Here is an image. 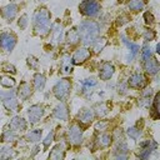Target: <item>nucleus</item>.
<instances>
[{"label":"nucleus","mask_w":160,"mask_h":160,"mask_svg":"<svg viewBox=\"0 0 160 160\" xmlns=\"http://www.w3.org/2000/svg\"><path fill=\"white\" fill-rule=\"evenodd\" d=\"M16 155H18V152L10 146H2L0 149V160L1 159H11V158H15Z\"/></svg>","instance_id":"c756f323"},{"label":"nucleus","mask_w":160,"mask_h":160,"mask_svg":"<svg viewBox=\"0 0 160 160\" xmlns=\"http://www.w3.org/2000/svg\"><path fill=\"white\" fill-rule=\"evenodd\" d=\"M46 85V78L41 72H36L32 78V86L36 91H42Z\"/></svg>","instance_id":"412c9836"},{"label":"nucleus","mask_w":160,"mask_h":160,"mask_svg":"<svg viewBox=\"0 0 160 160\" xmlns=\"http://www.w3.org/2000/svg\"><path fill=\"white\" fill-rule=\"evenodd\" d=\"M1 69H2V71H5V72H9V74H16V68L12 65V64H10V62H4L2 65H1Z\"/></svg>","instance_id":"a19ab883"},{"label":"nucleus","mask_w":160,"mask_h":160,"mask_svg":"<svg viewBox=\"0 0 160 160\" xmlns=\"http://www.w3.org/2000/svg\"><path fill=\"white\" fill-rule=\"evenodd\" d=\"M15 84H16V81L12 76H10V75H1L0 76V85L5 89H12L15 86Z\"/></svg>","instance_id":"cd10ccee"},{"label":"nucleus","mask_w":160,"mask_h":160,"mask_svg":"<svg viewBox=\"0 0 160 160\" xmlns=\"http://www.w3.org/2000/svg\"><path fill=\"white\" fill-rule=\"evenodd\" d=\"M152 152H154V151H151V150H149V149H142V148H140V150L138 151L136 156L140 158V159H150L151 155H152Z\"/></svg>","instance_id":"58836bf2"},{"label":"nucleus","mask_w":160,"mask_h":160,"mask_svg":"<svg viewBox=\"0 0 160 160\" xmlns=\"http://www.w3.org/2000/svg\"><path fill=\"white\" fill-rule=\"evenodd\" d=\"M9 129H11L15 132H22L28 129V122L24 118L16 115L9 121Z\"/></svg>","instance_id":"4468645a"},{"label":"nucleus","mask_w":160,"mask_h":160,"mask_svg":"<svg viewBox=\"0 0 160 160\" xmlns=\"http://www.w3.org/2000/svg\"><path fill=\"white\" fill-rule=\"evenodd\" d=\"M112 139H114V136L110 132H102L96 138L95 144L99 149H106L112 144Z\"/></svg>","instance_id":"a211bd4d"},{"label":"nucleus","mask_w":160,"mask_h":160,"mask_svg":"<svg viewBox=\"0 0 160 160\" xmlns=\"http://www.w3.org/2000/svg\"><path fill=\"white\" fill-rule=\"evenodd\" d=\"M79 11L88 18H96L101 12V4L99 0H82L79 4Z\"/></svg>","instance_id":"20e7f679"},{"label":"nucleus","mask_w":160,"mask_h":160,"mask_svg":"<svg viewBox=\"0 0 160 160\" xmlns=\"http://www.w3.org/2000/svg\"><path fill=\"white\" fill-rule=\"evenodd\" d=\"M90 56H91V54L86 48H79L72 54L71 62H72V65H80V64H84L85 61H88Z\"/></svg>","instance_id":"f8f14e48"},{"label":"nucleus","mask_w":160,"mask_h":160,"mask_svg":"<svg viewBox=\"0 0 160 160\" xmlns=\"http://www.w3.org/2000/svg\"><path fill=\"white\" fill-rule=\"evenodd\" d=\"M80 41V36H79V32H78V29H71L68 31L66 34V42L70 44V45H75Z\"/></svg>","instance_id":"bb28decb"},{"label":"nucleus","mask_w":160,"mask_h":160,"mask_svg":"<svg viewBox=\"0 0 160 160\" xmlns=\"http://www.w3.org/2000/svg\"><path fill=\"white\" fill-rule=\"evenodd\" d=\"M11 1H15V0H11Z\"/></svg>","instance_id":"3c124183"},{"label":"nucleus","mask_w":160,"mask_h":160,"mask_svg":"<svg viewBox=\"0 0 160 160\" xmlns=\"http://www.w3.org/2000/svg\"><path fill=\"white\" fill-rule=\"evenodd\" d=\"M151 56H152L151 48H150L149 45H145V46L142 48V50H141V59H142V61L146 60V59H149V58H151Z\"/></svg>","instance_id":"ea45409f"},{"label":"nucleus","mask_w":160,"mask_h":160,"mask_svg":"<svg viewBox=\"0 0 160 160\" xmlns=\"http://www.w3.org/2000/svg\"><path fill=\"white\" fill-rule=\"evenodd\" d=\"M39 151H40V146H38V145H36V146H34V149H32V152L30 154V156H31V158H34V156H35V155H36Z\"/></svg>","instance_id":"de8ad7c7"},{"label":"nucleus","mask_w":160,"mask_h":160,"mask_svg":"<svg viewBox=\"0 0 160 160\" xmlns=\"http://www.w3.org/2000/svg\"><path fill=\"white\" fill-rule=\"evenodd\" d=\"M108 112H109V108H108L106 104L100 102V104H98V105L95 106V111H94V114H96L98 116H104V115H106Z\"/></svg>","instance_id":"f704fd0d"},{"label":"nucleus","mask_w":160,"mask_h":160,"mask_svg":"<svg viewBox=\"0 0 160 160\" xmlns=\"http://www.w3.org/2000/svg\"><path fill=\"white\" fill-rule=\"evenodd\" d=\"M151 96H152V89H145L141 94L142 99H151Z\"/></svg>","instance_id":"49530a36"},{"label":"nucleus","mask_w":160,"mask_h":160,"mask_svg":"<svg viewBox=\"0 0 160 160\" xmlns=\"http://www.w3.org/2000/svg\"><path fill=\"white\" fill-rule=\"evenodd\" d=\"M159 49H160V44H156V46H155V52H156V54H159V52H160V50H159Z\"/></svg>","instance_id":"09e8293b"},{"label":"nucleus","mask_w":160,"mask_h":160,"mask_svg":"<svg viewBox=\"0 0 160 160\" xmlns=\"http://www.w3.org/2000/svg\"><path fill=\"white\" fill-rule=\"evenodd\" d=\"M95 118V114H94V110L92 109H89V108H82L81 110H79V112L76 114V120L78 122L82 124V125H89L92 122Z\"/></svg>","instance_id":"ddd939ff"},{"label":"nucleus","mask_w":160,"mask_h":160,"mask_svg":"<svg viewBox=\"0 0 160 160\" xmlns=\"http://www.w3.org/2000/svg\"><path fill=\"white\" fill-rule=\"evenodd\" d=\"M41 136H42V130L41 129H34V130H30L25 134V140L28 142L36 144L41 140Z\"/></svg>","instance_id":"4be33fe9"},{"label":"nucleus","mask_w":160,"mask_h":160,"mask_svg":"<svg viewBox=\"0 0 160 160\" xmlns=\"http://www.w3.org/2000/svg\"><path fill=\"white\" fill-rule=\"evenodd\" d=\"M114 158L119 160L129 158V146L124 140H118L114 149Z\"/></svg>","instance_id":"2eb2a0df"},{"label":"nucleus","mask_w":160,"mask_h":160,"mask_svg":"<svg viewBox=\"0 0 160 160\" xmlns=\"http://www.w3.org/2000/svg\"><path fill=\"white\" fill-rule=\"evenodd\" d=\"M34 32L39 36H46L51 30V14L46 8H39L32 15Z\"/></svg>","instance_id":"f257e3e1"},{"label":"nucleus","mask_w":160,"mask_h":160,"mask_svg":"<svg viewBox=\"0 0 160 160\" xmlns=\"http://www.w3.org/2000/svg\"><path fill=\"white\" fill-rule=\"evenodd\" d=\"M126 135L130 139H132V140H138L140 138V135H141V129H139L135 125L134 126H130V128L126 129Z\"/></svg>","instance_id":"2f4dec72"},{"label":"nucleus","mask_w":160,"mask_h":160,"mask_svg":"<svg viewBox=\"0 0 160 160\" xmlns=\"http://www.w3.org/2000/svg\"><path fill=\"white\" fill-rule=\"evenodd\" d=\"M16 140H18V134H16L15 131H12L11 129L5 130V131L1 134V138H0V141H1V142H8V144L15 142Z\"/></svg>","instance_id":"a878e982"},{"label":"nucleus","mask_w":160,"mask_h":160,"mask_svg":"<svg viewBox=\"0 0 160 160\" xmlns=\"http://www.w3.org/2000/svg\"><path fill=\"white\" fill-rule=\"evenodd\" d=\"M145 6V1L144 0H130L128 2V8L129 10L134 11V12H138L140 10H142Z\"/></svg>","instance_id":"7c9ffc66"},{"label":"nucleus","mask_w":160,"mask_h":160,"mask_svg":"<svg viewBox=\"0 0 160 160\" xmlns=\"http://www.w3.org/2000/svg\"><path fill=\"white\" fill-rule=\"evenodd\" d=\"M84 140V132L79 124L74 122L68 129V141L72 146H80Z\"/></svg>","instance_id":"39448f33"},{"label":"nucleus","mask_w":160,"mask_h":160,"mask_svg":"<svg viewBox=\"0 0 160 160\" xmlns=\"http://www.w3.org/2000/svg\"><path fill=\"white\" fill-rule=\"evenodd\" d=\"M44 114H45L44 105H41V104H34V105H31L28 109V119H29V122L32 124V125L38 124L42 119Z\"/></svg>","instance_id":"0eeeda50"},{"label":"nucleus","mask_w":160,"mask_h":160,"mask_svg":"<svg viewBox=\"0 0 160 160\" xmlns=\"http://www.w3.org/2000/svg\"><path fill=\"white\" fill-rule=\"evenodd\" d=\"M128 86L131 88V89H136V90H140V89H144L148 84V80L145 78L144 74L141 72H134L129 76L128 79Z\"/></svg>","instance_id":"6e6552de"},{"label":"nucleus","mask_w":160,"mask_h":160,"mask_svg":"<svg viewBox=\"0 0 160 160\" xmlns=\"http://www.w3.org/2000/svg\"><path fill=\"white\" fill-rule=\"evenodd\" d=\"M26 64H28V66H29L30 69H32V70H39L40 62H39V60H38L35 56H32V55L28 56V58H26Z\"/></svg>","instance_id":"c9c22d12"},{"label":"nucleus","mask_w":160,"mask_h":160,"mask_svg":"<svg viewBox=\"0 0 160 160\" xmlns=\"http://www.w3.org/2000/svg\"><path fill=\"white\" fill-rule=\"evenodd\" d=\"M158 104H159V92L155 94L154 99H152V104H150V115L154 120L159 119V109H158Z\"/></svg>","instance_id":"c85d7f7f"},{"label":"nucleus","mask_w":160,"mask_h":160,"mask_svg":"<svg viewBox=\"0 0 160 160\" xmlns=\"http://www.w3.org/2000/svg\"><path fill=\"white\" fill-rule=\"evenodd\" d=\"M29 25V18L26 14H22L19 19H18V26L20 28V30H25Z\"/></svg>","instance_id":"e433bc0d"},{"label":"nucleus","mask_w":160,"mask_h":160,"mask_svg":"<svg viewBox=\"0 0 160 160\" xmlns=\"http://www.w3.org/2000/svg\"><path fill=\"white\" fill-rule=\"evenodd\" d=\"M80 82L82 85V91H86L88 89H91L98 85V80L95 78H86V79H82Z\"/></svg>","instance_id":"473e14b6"},{"label":"nucleus","mask_w":160,"mask_h":160,"mask_svg":"<svg viewBox=\"0 0 160 160\" xmlns=\"http://www.w3.org/2000/svg\"><path fill=\"white\" fill-rule=\"evenodd\" d=\"M114 72H115V66L112 65V62L104 61V62H101V65L99 68V79L108 81L112 78Z\"/></svg>","instance_id":"9b49d317"},{"label":"nucleus","mask_w":160,"mask_h":160,"mask_svg":"<svg viewBox=\"0 0 160 160\" xmlns=\"http://www.w3.org/2000/svg\"><path fill=\"white\" fill-rule=\"evenodd\" d=\"M62 40V26L56 22L54 26H52V30H51V36H50V42L52 45H58L60 44Z\"/></svg>","instance_id":"aec40b11"},{"label":"nucleus","mask_w":160,"mask_h":160,"mask_svg":"<svg viewBox=\"0 0 160 160\" xmlns=\"http://www.w3.org/2000/svg\"><path fill=\"white\" fill-rule=\"evenodd\" d=\"M60 69L61 72L64 75H68L72 71V62H71V58L69 55H64L60 60Z\"/></svg>","instance_id":"5701e85b"},{"label":"nucleus","mask_w":160,"mask_h":160,"mask_svg":"<svg viewBox=\"0 0 160 160\" xmlns=\"http://www.w3.org/2000/svg\"><path fill=\"white\" fill-rule=\"evenodd\" d=\"M71 92V80L69 78H62L55 82L52 86V94L59 101H65Z\"/></svg>","instance_id":"7ed1b4c3"},{"label":"nucleus","mask_w":160,"mask_h":160,"mask_svg":"<svg viewBox=\"0 0 160 160\" xmlns=\"http://www.w3.org/2000/svg\"><path fill=\"white\" fill-rule=\"evenodd\" d=\"M52 116L58 120L61 121H68L70 118V111H69V106L65 104V101H60L52 110Z\"/></svg>","instance_id":"9d476101"},{"label":"nucleus","mask_w":160,"mask_h":160,"mask_svg":"<svg viewBox=\"0 0 160 160\" xmlns=\"http://www.w3.org/2000/svg\"><path fill=\"white\" fill-rule=\"evenodd\" d=\"M100 24L95 20H84L78 26V32L81 42L88 46L100 35Z\"/></svg>","instance_id":"f03ea898"},{"label":"nucleus","mask_w":160,"mask_h":160,"mask_svg":"<svg viewBox=\"0 0 160 160\" xmlns=\"http://www.w3.org/2000/svg\"><path fill=\"white\" fill-rule=\"evenodd\" d=\"M142 62H144V69H145V71L149 75H156L159 72L160 66H159V61H158L156 58H152L151 56V58L144 60Z\"/></svg>","instance_id":"f3484780"},{"label":"nucleus","mask_w":160,"mask_h":160,"mask_svg":"<svg viewBox=\"0 0 160 160\" xmlns=\"http://www.w3.org/2000/svg\"><path fill=\"white\" fill-rule=\"evenodd\" d=\"M18 38L14 32L4 31L0 34V49L4 50L5 52H11L16 45Z\"/></svg>","instance_id":"423d86ee"},{"label":"nucleus","mask_w":160,"mask_h":160,"mask_svg":"<svg viewBox=\"0 0 160 160\" xmlns=\"http://www.w3.org/2000/svg\"><path fill=\"white\" fill-rule=\"evenodd\" d=\"M140 148H142V149H149V150H151V151H155V150L158 149V142H156L155 140H152V139H150V140H144V141L140 142Z\"/></svg>","instance_id":"72a5a7b5"},{"label":"nucleus","mask_w":160,"mask_h":160,"mask_svg":"<svg viewBox=\"0 0 160 160\" xmlns=\"http://www.w3.org/2000/svg\"><path fill=\"white\" fill-rule=\"evenodd\" d=\"M18 11H19V6L16 4H14V2H10V4L0 8V16L6 22H11L16 18Z\"/></svg>","instance_id":"1a4fd4ad"},{"label":"nucleus","mask_w":160,"mask_h":160,"mask_svg":"<svg viewBox=\"0 0 160 160\" xmlns=\"http://www.w3.org/2000/svg\"><path fill=\"white\" fill-rule=\"evenodd\" d=\"M155 36H156V34H155V31H154L152 29H145L144 32H142V38H144V40H145L146 42L154 40Z\"/></svg>","instance_id":"4c0bfd02"},{"label":"nucleus","mask_w":160,"mask_h":160,"mask_svg":"<svg viewBox=\"0 0 160 160\" xmlns=\"http://www.w3.org/2000/svg\"><path fill=\"white\" fill-rule=\"evenodd\" d=\"M125 1H126V0H118V2H120V4H121V2H125Z\"/></svg>","instance_id":"8fccbe9b"},{"label":"nucleus","mask_w":160,"mask_h":160,"mask_svg":"<svg viewBox=\"0 0 160 160\" xmlns=\"http://www.w3.org/2000/svg\"><path fill=\"white\" fill-rule=\"evenodd\" d=\"M2 105L8 111H12V112L19 111V109H20L18 96H9V98L2 99Z\"/></svg>","instance_id":"6ab92c4d"},{"label":"nucleus","mask_w":160,"mask_h":160,"mask_svg":"<svg viewBox=\"0 0 160 160\" xmlns=\"http://www.w3.org/2000/svg\"><path fill=\"white\" fill-rule=\"evenodd\" d=\"M106 44H108L106 38H104V36H98V38L91 42V49H92V51H94L95 54H99V52L106 46Z\"/></svg>","instance_id":"393cba45"},{"label":"nucleus","mask_w":160,"mask_h":160,"mask_svg":"<svg viewBox=\"0 0 160 160\" xmlns=\"http://www.w3.org/2000/svg\"><path fill=\"white\" fill-rule=\"evenodd\" d=\"M54 136H55L54 130H51V131L46 135V138H45V139H44V141H42V145H44V148H45V149H48V148L50 146V144L54 141Z\"/></svg>","instance_id":"79ce46f5"},{"label":"nucleus","mask_w":160,"mask_h":160,"mask_svg":"<svg viewBox=\"0 0 160 160\" xmlns=\"http://www.w3.org/2000/svg\"><path fill=\"white\" fill-rule=\"evenodd\" d=\"M32 91H34V90H32V86H31L29 82L22 81V82H20V85H19V88H18L16 95H18V98H20L22 101H26V100H29V99L31 98Z\"/></svg>","instance_id":"dca6fc26"},{"label":"nucleus","mask_w":160,"mask_h":160,"mask_svg":"<svg viewBox=\"0 0 160 160\" xmlns=\"http://www.w3.org/2000/svg\"><path fill=\"white\" fill-rule=\"evenodd\" d=\"M109 126V122L105 121V120H99L96 124H95V130L98 131H105Z\"/></svg>","instance_id":"c03bdc74"},{"label":"nucleus","mask_w":160,"mask_h":160,"mask_svg":"<svg viewBox=\"0 0 160 160\" xmlns=\"http://www.w3.org/2000/svg\"><path fill=\"white\" fill-rule=\"evenodd\" d=\"M129 20H130V18H129L128 15H124V14H122V15H120V16L116 19V25H118V26H121V25L126 24Z\"/></svg>","instance_id":"a18cd8bd"},{"label":"nucleus","mask_w":160,"mask_h":160,"mask_svg":"<svg viewBox=\"0 0 160 160\" xmlns=\"http://www.w3.org/2000/svg\"><path fill=\"white\" fill-rule=\"evenodd\" d=\"M64 158H65V150H64L62 144H58V145H55V146L51 149L50 154H49V159L61 160V159H64Z\"/></svg>","instance_id":"b1692460"},{"label":"nucleus","mask_w":160,"mask_h":160,"mask_svg":"<svg viewBox=\"0 0 160 160\" xmlns=\"http://www.w3.org/2000/svg\"><path fill=\"white\" fill-rule=\"evenodd\" d=\"M142 19H144L145 24H148V25H152V24L155 22V18H154V15H152L150 11H145Z\"/></svg>","instance_id":"37998d69"}]
</instances>
